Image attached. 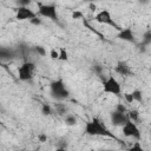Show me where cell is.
Segmentation results:
<instances>
[{"instance_id": "cell-1", "label": "cell", "mask_w": 151, "mask_h": 151, "mask_svg": "<svg viewBox=\"0 0 151 151\" xmlns=\"http://www.w3.org/2000/svg\"><path fill=\"white\" fill-rule=\"evenodd\" d=\"M85 133L88 136H107L111 137V132L106 129V126L101 123V120L97 117H93L85 124Z\"/></svg>"}, {"instance_id": "cell-2", "label": "cell", "mask_w": 151, "mask_h": 151, "mask_svg": "<svg viewBox=\"0 0 151 151\" xmlns=\"http://www.w3.org/2000/svg\"><path fill=\"white\" fill-rule=\"evenodd\" d=\"M50 93L51 97L57 101H63L70 97V91L66 87L63 79L53 80L50 84Z\"/></svg>"}, {"instance_id": "cell-3", "label": "cell", "mask_w": 151, "mask_h": 151, "mask_svg": "<svg viewBox=\"0 0 151 151\" xmlns=\"http://www.w3.org/2000/svg\"><path fill=\"white\" fill-rule=\"evenodd\" d=\"M103 91L105 93H109V94L120 96L122 94V85L116 77L109 76L103 81Z\"/></svg>"}, {"instance_id": "cell-4", "label": "cell", "mask_w": 151, "mask_h": 151, "mask_svg": "<svg viewBox=\"0 0 151 151\" xmlns=\"http://www.w3.org/2000/svg\"><path fill=\"white\" fill-rule=\"evenodd\" d=\"M35 72V65L32 61H25L18 68V77L21 81H29L33 79Z\"/></svg>"}, {"instance_id": "cell-5", "label": "cell", "mask_w": 151, "mask_h": 151, "mask_svg": "<svg viewBox=\"0 0 151 151\" xmlns=\"http://www.w3.org/2000/svg\"><path fill=\"white\" fill-rule=\"evenodd\" d=\"M42 18H47L50 20H58V11L54 4H38V13Z\"/></svg>"}, {"instance_id": "cell-6", "label": "cell", "mask_w": 151, "mask_h": 151, "mask_svg": "<svg viewBox=\"0 0 151 151\" xmlns=\"http://www.w3.org/2000/svg\"><path fill=\"white\" fill-rule=\"evenodd\" d=\"M122 132L125 137L127 138H134L137 142L142 138V133L138 129V126L136 125V123L131 122V120H127L123 126H122Z\"/></svg>"}, {"instance_id": "cell-7", "label": "cell", "mask_w": 151, "mask_h": 151, "mask_svg": "<svg viewBox=\"0 0 151 151\" xmlns=\"http://www.w3.org/2000/svg\"><path fill=\"white\" fill-rule=\"evenodd\" d=\"M94 20L99 24H103V25H109V26H112L114 27L116 29H120V27L114 22L112 15H111V12L109 9H101L99 11L96 15H94Z\"/></svg>"}, {"instance_id": "cell-8", "label": "cell", "mask_w": 151, "mask_h": 151, "mask_svg": "<svg viewBox=\"0 0 151 151\" xmlns=\"http://www.w3.org/2000/svg\"><path fill=\"white\" fill-rule=\"evenodd\" d=\"M38 14L31 9L29 7H17L15 8V19L24 21V20H32L33 18H35Z\"/></svg>"}, {"instance_id": "cell-9", "label": "cell", "mask_w": 151, "mask_h": 151, "mask_svg": "<svg viewBox=\"0 0 151 151\" xmlns=\"http://www.w3.org/2000/svg\"><path fill=\"white\" fill-rule=\"evenodd\" d=\"M110 119H111L112 125H114V126H123L129 120L126 113H120V112H117V111L111 112Z\"/></svg>"}, {"instance_id": "cell-10", "label": "cell", "mask_w": 151, "mask_h": 151, "mask_svg": "<svg viewBox=\"0 0 151 151\" xmlns=\"http://www.w3.org/2000/svg\"><path fill=\"white\" fill-rule=\"evenodd\" d=\"M117 38L123 40V41H127V42H134V33L132 31V28L126 27V28H120L118 31Z\"/></svg>"}, {"instance_id": "cell-11", "label": "cell", "mask_w": 151, "mask_h": 151, "mask_svg": "<svg viewBox=\"0 0 151 151\" xmlns=\"http://www.w3.org/2000/svg\"><path fill=\"white\" fill-rule=\"evenodd\" d=\"M114 71L119 76H123V77H130V76L133 74V72H132L131 67L129 66V64L126 61H122V60L117 63V65L114 67Z\"/></svg>"}, {"instance_id": "cell-12", "label": "cell", "mask_w": 151, "mask_h": 151, "mask_svg": "<svg viewBox=\"0 0 151 151\" xmlns=\"http://www.w3.org/2000/svg\"><path fill=\"white\" fill-rule=\"evenodd\" d=\"M126 116H127V119L131 120V122H133V123H136V122L139 120V112L137 110H129L126 112Z\"/></svg>"}, {"instance_id": "cell-13", "label": "cell", "mask_w": 151, "mask_h": 151, "mask_svg": "<svg viewBox=\"0 0 151 151\" xmlns=\"http://www.w3.org/2000/svg\"><path fill=\"white\" fill-rule=\"evenodd\" d=\"M12 55H13V52L11 50L0 47V59H7V58H11Z\"/></svg>"}, {"instance_id": "cell-14", "label": "cell", "mask_w": 151, "mask_h": 151, "mask_svg": "<svg viewBox=\"0 0 151 151\" xmlns=\"http://www.w3.org/2000/svg\"><path fill=\"white\" fill-rule=\"evenodd\" d=\"M55 111H57V113L58 114H60V116H63V114H65L66 112H67V107H66V105L65 104H61V103H55Z\"/></svg>"}, {"instance_id": "cell-15", "label": "cell", "mask_w": 151, "mask_h": 151, "mask_svg": "<svg viewBox=\"0 0 151 151\" xmlns=\"http://www.w3.org/2000/svg\"><path fill=\"white\" fill-rule=\"evenodd\" d=\"M65 124L67 126H74L77 124V117L73 114H67L65 117Z\"/></svg>"}, {"instance_id": "cell-16", "label": "cell", "mask_w": 151, "mask_h": 151, "mask_svg": "<svg viewBox=\"0 0 151 151\" xmlns=\"http://www.w3.org/2000/svg\"><path fill=\"white\" fill-rule=\"evenodd\" d=\"M58 52H59L58 60H61V61H66V60H68V53H67L66 48L61 47V48H59V50H58Z\"/></svg>"}, {"instance_id": "cell-17", "label": "cell", "mask_w": 151, "mask_h": 151, "mask_svg": "<svg viewBox=\"0 0 151 151\" xmlns=\"http://www.w3.org/2000/svg\"><path fill=\"white\" fill-rule=\"evenodd\" d=\"M131 94H132L134 101L140 103V101L143 100V94H142V91H140V90H133V91L131 92Z\"/></svg>"}, {"instance_id": "cell-18", "label": "cell", "mask_w": 151, "mask_h": 151, "mask_svg": "<svg viewBox=\"0 0 151 151\" xmlns=\"http://www.w3.org/2000/svg\"><path fill=\"white\" fill-rule=\"evenodd\" d=\"M52 112H53V110H52L51 105H48V104H42V106H41V113H42L44 116H51Z\"/></svg>"}, {"instance_id": "cell-19", "label": "cell", "mask_w": 151, "mask_h": 151, "mask_svg": "<svg viewBox=\"0 0 151 151\" xmlns=\"http://www.w3.org/2000/svg\"><path fill=\"white\" fill-rule=\"evenodd\" d=\"M142 44H143L144 46H149V45L151 44V32H150V31H147V32L144 34V37H143V39H142Z\"/></svg>"}, {"instance_id": "cell-20", "label": "cell", "mask_w": 151, "mask_h": 151, "mask_svg": "<svg viewBox=\"0 0 151 151\" xmlns=\"http://www.w3.org/2000/svg\"><path fill=\"white\" fill-rule=\"evenodd\" d=\"M129 151H145V149L142 146V144L139 142H134L132 144V146L129 147Z\"/></svg>"}, {"instance_id": "cell-21", "label": "cell", "mask_w": 151, "mask_h": 151, "mask_svg": "<svg viewBox=\"0 0 151 151\" xmlns=\"http://www.w3.org/2000/svg\"><path fill=\"white\" fill-rule=\"evenodd\" d=\"M34 51H35L37 54L40 55V57H45V55H46V50H45V47H42V46H35V47H34Z\"/></svg>"}, {"instance_id": "cell-22", "label": "cell", "mask_w": 151, "mask_h": 151, "mask_svg": "<svg viewBox=\"0 0 151 151\" xmlns=\"http://www.w3.org/2000/svg\"><path fill=\"white\" fill-rule=\"evenodd\" d=\"M124 99H125V101L127 103V104H132L134 100H133V97H132V94H131V92H126V93H124Z\"/></svg>"}, {"instance_id": "cell-23", "label": "cell", "mask_w": 151, "mask_h": 151, "mask_svg": "<svg viewBox=\"0 0 151 151\" xmlns=\"http://www.w3.org/2000/svg\"><path fill=\"white\" fill-rule=\"evenodd\" d=\"M50 57H51V59H53V60H58V57H59V52H58V50L52 48V50L50 51Z\"/></svg>"}, {"instance_id": "cell-24", "label": "cell", "mask_w": 151, "mask_h": 151, "mask_svg": "<svg viewBox=\"0 0 151 151\" xmlns=\"http://www.w3.org/2000/svg\"><path fill=\"white\" fill-rule=\"evenodd\" d=\"M29 4H31L29 0H19V1H17L18 7H28Z\"/></svg>"}, {"instance_id": "cell-25", "label": "cell", "mask_w": 151, "mask_h": 151, "mask_svg": "<svg viewBox=\"0 0 151 151\" xmlns=\"http://www.w3.org/2000/svg\"><path fill=\"white\" fill-rule=\"evenodd\" d=\"M29 22L32 24V25H35V26H39V25H41L42 24V20L37 15L35 18H33L32 20H29Z\"/></svg>"}, {"instance_id": "cell-26", "label": "cell", "mask_w": 151, "mask_h": 151, "mask_svg": "<svg viewBox=\"0 0 151 151\" xmlns=\"http://www.w3.org/2000/svg\"><path fill=\"white\" fill-rule=\"evenodd\" d=\"M84 17V14L80 11H74L72 12V19H81Z\"/></svg>"}, {"instance_id": "cell-27", "label": "cell", "mask_w": 151, "mask_h": 151, "mask_svg": "<svg viewBox=\"0 0 151 151\" xmlns=\"http://www.w3.org/2000/svg\"><path fill=\"white\" fill-rule=\"evenodd\" d=\"M116 111H117V112H120V113H126V112H127L126 107H125L123 104H118L117 107H116Z\"/></svg>"}, {"instance_id": "cell-28", "label": "cell", "mask_w": 151, "mask_h": 151, "mask_svg": "<svg viewBox=\"0 0 151 151\" xmlns=\"http://www.w3.org/2000/svg\"><path fill=\"white\" fill-rule=\"evenodd\" d=\"M38 140L40 143H45V142H47V136L45 133H39L38 134Z\"/></svg>"}, {"instance_id": "cell-29", "label": "cell", "mask_w": 151, "mask_h": 151, "mask_svg": "<svg viewBox=\"0 0 151 151\" xmlns=\"http://www.w3.org/2000/svg\"><path fill=\"white\" fill-rule=\"evenodd\" d=\"M93 71H94L97 74H99V76H100V74H101V71H103V67H101L100 65H96V66L93 67Z\"/></svg>"}, {"instance_id": "cell-30", "label": "cell", "mask_w": 151, "mask_h": 151, "mask_svg": "<svg viewBox=\"0 0 151 151\" xmlns=\"http://www.w3.org/2000/svg\"><path fill=\"white\" fill-rule=\"evenodd\" d=\"M54 151H68L66 147H64V146H59V147H57Z\"/></svg>"}]
</instances>
